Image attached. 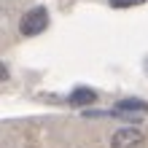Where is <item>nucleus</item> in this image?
Returning <instances> with one entry per match:
<instances>
[{
    "instance_id": "5",
    "label": "nucleus",
    "mask_w": 148,
    "mask_h": 148,
    "mask_svg": "<svg viewBox=\"0 0 148 148\" xmlns=\"http://www.w3.org/2000/svg\"><path fill=\"white\" fill-rule=\"evenodd\" d=\"M145 0H110L113 8H132V5H143Z\"/></svg>"
},
{
    "instance_id": "3",
    "label": "nucleus",
    "mask_w": 148,
    "mask_h": 148,
    "mask_svg": "<svg viewBox=\"0 0 148 148\" xmlns=\"http://www.w3.org/2000/svg\"><path fill=\"white\" fill-rule=\"evenodd\" d=\"M94 100H97V94H94L92 89H86V86H81V89H75V92L70 94V105H75V108L92 105Z\"/></svg>"
},
{
    "instance_id": "2",
    "label": "nucleus",
    "mask_w": 148,
    "mask_h": 148,
    "mask_svg": "<svg viewBox=\"0 0 148 148\" xmlns=\"http://www.w3.org/2000/svg\"><path fill=\"white\" fill-rule=\"evenodd\" d=\"M145 145H148V137L137 127H124L110 137V148H145Z\"/></svg>"
},
{
    "instance_id": "4",
    "label": "nucleus",
    "mask_w": 148,
    "mask_h": 148,
    "mask_svg": "<svg viewBox=\"0 0 148 148\" xmlns=\"http://www.w3.org/2000/svg\"><path fill=\"white\" fill-rule=\"evenodd\" d=\"M116 110H119V113H132V110L148 113V102H143V100H121Z\"/></svg>"
},
{
    "instance_id": "1",
    "label": "nucleus",
    "mask_w": 148,
    "mask_h": 148,
    "mask_svg": "<svg viewBox=\"0 0 148 148\" xmlns=\"http://www.w3.org/2000/svg\"><path fill=\"white\" fill-rule=\"evenodd\" d=\"M46 27H49V11L40 8V5L30 8V11L22 16V22H19V32L22 35H38V32H43Z\"/></svg>"
}]
</instances>
